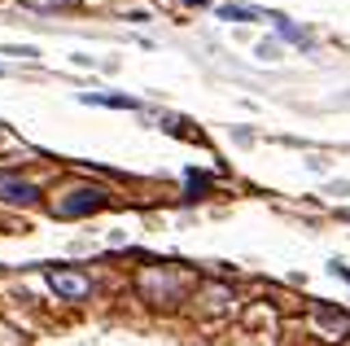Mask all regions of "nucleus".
I'll return each instance as SVG.
<instances>
[{"mask_svg":"<svg viewBox=\"0 0 350 346\" xmlns=\"http://www.w3.org/2000/svg\"><path fill=\"white\" fill-rule=\"evenodd\" d=\"M22 5H31V9H49V5H75V0H22Z\"/></svg>","mask_w":350,"mask_h":346,"instance_id":"423d86ee","label":"nucleus"},{"mask_svg":"<svg viewBox=\"0 0 350 346\" xmlns=\"http://www.w3.org/2000/svg\"><path fill=\"white\" fill-rule=\"evenodd\" d=\"M219 14L228 18V23H245V18H254V9H241V5H224Z\"/></svg>","mask_w":350,"mask_h":346,"instance_id":"39448f33","label":"nucleus"},{"mask_svg":"<svg viewBox=\"0 0 350 346\" xmlns=\"http://www.w3.org/2000/svg\"><path fill=\"white\" fill-rule=\"evenodd\" d=\"M280 36H284V40H293V44H302V31H293L289 23H280Z\"/></svg>","mask_w":350,"mask_h":346,"instance_id":"0eeeda50","label":"nucleus"},{"mask_svg":"<svg viewBox=\"0 0 350 346\" xmlns=\"http://www.w3.org/2000/svg\"><path fill=\"white\" fill-rule=\"evenodd\" d=\"M0 193H5L9 202H36L40 198L36 185H18V180H0Z\"/></svg>","mask_w":350,"mask_h":346,"instance_id":"7ed1b4c3","label":"nucleus"},{"mask_svg":"<svg viewBox=\"0 0 350 346\" xmlns=\"http://www.w3.org/2000/svg\"><path fill=\"white\" fill-rule=\"evenodd\" d=\"M75 202H62L57 215H83V211H96V207H105V193L101 189H79V193H70Z\"/></svg>","mask_w":350,"mask_h":346,"instance_id":"f257e3e1","label":"nucleus"},{"mask_svg":"<svg viewBox=\"0 0 350 346\" xmlns=\"http://www.w3.org/2000/svg\"><path fill=\"white\" fill-rule=\"evenodd\" d=\"M49 280H53V289H57L62 298H83L88 289H92V280L79 276V272H53Z\"/></svg>","mask_w":350,"mask_h":346,"instance_id":"f03ea898","label":"nucleus"},{"mask_svg":"<svg viewBox=\"0 0 350 346\" xmlns=\"http://www.w3.org/2000/svg\"><path fill=\"white\" fill-rule=\"evenodd\" d=\"M88 105H109V110H136V101L131 96H101V92H83Z\"/></svg>","mask_w":350,"mask_h":346,"instance_id":"20e7f679","label":"nucleus"}]
</instances>
